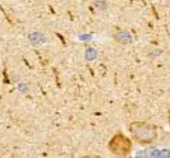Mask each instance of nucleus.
Returning <instances> with one entry per match:
<instances>
[{
	"instance_id": "nucleus-1",
	"label": "nucleus",
	"mask_w": 170,
	"mask_h": 158,
	"mask_svg": "<svg viewBox=\"0 0 170 158\" xmlns=\"http://www.w3.org/2000/svg\"><path fill=\"white\" fill-rule=\"evenodd\" d=\"M133 139L142 144H151L157 139V129L155 125L146 121H133L129 125Z\"/></svg>"
},
{
	"instance_id": "nucleus-2",
	"label": "nucleus",
	"mask_w": 170,
	"mask_h": 158,
	"mask_svg": "<svg viewBox=\"0 0 170 158\" xmlns=\"http://www.w3.org/2000/svg\"><path fill=\"white\" fill-rule=\"evenodd\" d=\"M107 148L113 154L119 156V157H124V156H128L132 151V142L124 134L118 133V134H115L110 139V142L107 144Z\"/></svg>"
},
{
	"instance_id": "nucleus-3",
	"label": "nucleus",
	"mask_w": 170,
	"mask_h": 158,
	"mask_svg": "<svg viewBox=\"0 0 170 158\" xmlns=\"http://www.w3.org/2000/svg\"><path fill=\"white\" fill-rule=\"evenodd\" d=\"M169 124H170V111H169Z\"/></svg>"
}]
</instances>
